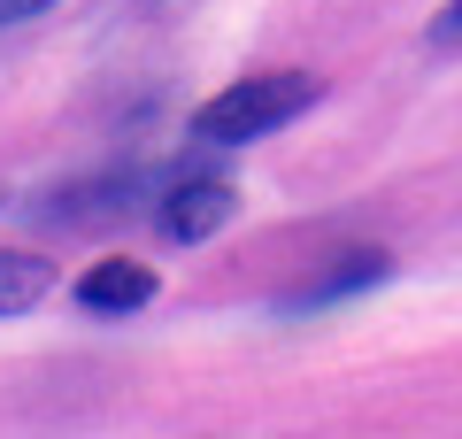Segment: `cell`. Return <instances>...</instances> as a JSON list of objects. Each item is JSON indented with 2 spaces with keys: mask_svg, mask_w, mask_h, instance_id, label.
<instances>
[{
  "mask_svg": "<svg viewBox=\"0 0 462 439\" xmlns=\"http://www.w3.org/2000/svg\"><path fill=\"white\" fill-rule=\"evenodd\" d=\"M316 93H324V85H316L309 70H263V78H239V85H224L216 100L193 108V139L200 146H247V139H263V131L293 124L300 108H316Z\"/></svg>",
  "mask_w": 462,
  "mask_h": 439,
  "instance_id": "1",
  "label": "cell"
},
{
  "mask_svg": "<svg viewBox=\"0 0 462 439\" xmlns=\"http://www.w3.org/2000/svg\"><path fill=\"white\" fill-rule=\"evenodd\" d=\"M231 209H239V193H231L224 178H185L178 193L162 201V231H170V239H185V247H200L208 231L231 224Z\"/></svg>",
  "mask_w": 462,
  "mask_h": 439,
  "instance_id": "2",
  "label": "cell"
},
{
  "mask_svg": "<svg viewBox=\"0 0 462 439\" xmlns=\"http://www.w3.org/2000/svg\"><path fill=\"white\" fill-rule=\"evenodd\" d=\"M154 301V270L147 262H93V270L78 277V309L93 316H132Z\"/></svg>",
  "mask_w": 462,
  "mask_h": 439,
  "instance_id": "3",
  "label": "cell"
},
{
  "mask_svg": "<svg viewBox=\"0 0 462 439\" xmlns=\"http://www.w3.org/2000/svg\"><path fill=\"white\" fill-rule=\"evenodd\" d=\"M385 270H393V262H385L378 247H370V255H339V262H331L324 277H309V285H300L293 301H285V309H331V301H346V293H363V285H378Z\"/></svg>",
  "mask_w": 462,
  "mask_h": 439,
  "instance_id": "4",
  "label": "cell"
},
{
  "mask_svg": "<svg viewBox=\"0 0 462 439\" xmlns=\"http://www.w3.org/2000/svg\"><path fill=\"white\" fill-rule=\"evenodd\" d=\"M47 293H54V262L23 255V247H0V316H23V309H39Z\"/></svg>",
  "mask_w": 462,
  "mask_h": 439,
  "instance_id": "5",
  "label": "cell"
},
{
  "mask_svg": "<svg viewBox=\"0 0 462 439\" xmlns=\"http://www.w3.org/2000/svg\"><path fill=\"white\" fill-rule=\"evenodd\" d=\"M431 47H462V0H447L439 16H431Z\"/></svg>",
  "mask_w": 462,
  "mask_h": 439,
  "instance_id": "6",
  "label": "cell"
},
{
  "mask_svg": "<svg viewBox=\"0 0 462 439\" xmlns=\"http://www.w3.org/2000/svg\"><path fill=\"white\" fill-rule=\"evenodd\" d=\"M54 0H0V32H8V23H32V16H47Z\"/></svg>",
  "mask_w": 462,
  "mask_h": 439,
  "instance_id": "7",
  "label": "cell"
}]
</instances>
